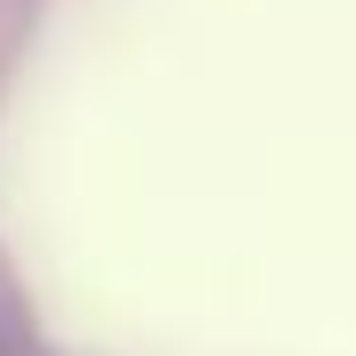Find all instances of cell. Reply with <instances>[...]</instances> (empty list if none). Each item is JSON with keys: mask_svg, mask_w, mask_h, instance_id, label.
I'll return each instance as SVG.
<instances>
[]
</instances>
